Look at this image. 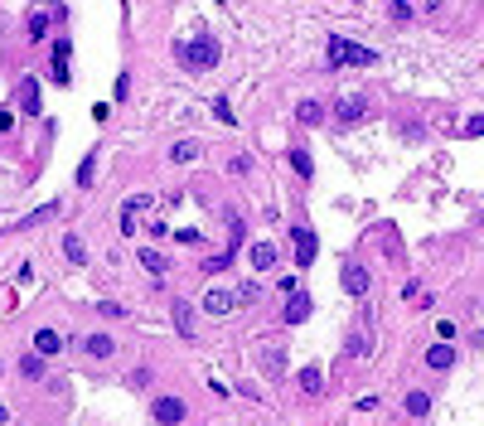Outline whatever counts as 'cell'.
<instances>
[{"mask_svg": "<svg viewBox=\"0 0 484 426\" xmlns=\"http://www.w3.org/2000/svg\"><path fill=\"white\" fill-rule=\"evenodd\" d=\"M93 180H97V155L88 150V155H83V165H78V189H93Z\"/></svg>", "mask_w": 484, "mask_h": 426, "instance_id": "cell-25", "label": "cell"}, {"mask_svg": "<svg viewBox=\"0 0 484 426\" xmlns=\"http://www.w3.org/2000/svg\"><path fill=\"white\" fill-rule=\"evenodd\" d=\"M218 39L213 34H194V39H180L175 44V58L189 68V73H208V68H218Z\"/></svg>", "mask_w": 484, "mask_h": 426, "instance_id": "cell-1", "label": "cell"}, {"mask_svg": "<svg viewBox=\"0 0 484 426\" xmlns=\"http://www.w3.org/2000/svg\"><path fill=\"white\" fill-rule=\"evenodd\" d=\"M44 34H49V15H44V10H39V15H34V19H29V39H44Z\"/></svg>", "mask_w": 484, "mask_h": 426, "instance_id": "cell-31", "label": "cell"}, {"mask_svg": "<svg viewBox=\"0 0 484 426\" xmlns=\"http://www.w3.org/2000/svg\"><path fill=\"white\" fill-rule=\"evenodd\" d=\"M364 116H368V102H364L359 93H344V97L334 102V121H339V126H359Z\"/></svg>", "mask_w": 484, "mask_h": 426, "instance_id": "cell-6", "label": "cell"}, {"mask_svg": "<svg viewBox=\"0 0 484 426\" xmlns=\"http://www.w3.org/2000/svg\"><path fill=\"white\" fill-rule=\"evenodd\" d=\"M276 257H281V252H276L272 242H257V247H252V267H257V271H272Z\"/></svg>", "mask_w": 484, "mask_h": 426, "instance_id": "cell-20", "label": "cell"}, {"mask_svg": "<svg viewBox=\"0 0 484 426\" xmlns=\"http://www.w3.org/2000/svg\"><path fill=\"white\" fill-rule=\"evenodd\" d=\"M19 378L44 383V354H39V349H34V354H19Z\"/></svg>", "mask_w": 484, "mask_h": 426, "instance_id": "cell-16", "label": "cell"}, {"mask_svg": "<svg viewBox=\"0 0 484 426\" xmlns=\"http://www.w3.org/2000/svg\"><path fill=\"white\" fill-rule=\"evenodd\" d=\"M203 310H208V315H228V310H237V291H228V286H213V291L203 296Z\"/></svg>", "mask_w": 484, "mask_h": 426, "instance_id": "cell-7", "label": "cell"}, {"mask_svg": "<svg viewBox=\"0 0 484 426\" xmlns=\"http://www.w3.org/2000/svg\"><path fill=\"white\" fill-rule=\"evenodd\" d=\"M339 286H344L354 301H364V296H368V286H373V276H368V267H364V262H344V271H339Z\"/></svg>", "mask_w": 484, "mask_h": 426, "instance_id": "cell-5", "label": "cell"}, {"mask_svg": "<svg viewBox=\"0 0 484 426\" xmlns=\"http://www.w3.org/2000/svg\"><path fill=\"white\" fill-rule=\"evenodd\" d=\"M325 54H329V68H339V63H349V68H373V63H378V54H373L368 44H354V39H344V34H329Z\"/></svg>", "mask_w": 484, "mask_h": 426, "instance_id": "cell-2", "label": "cell"}, {"mask_svg": "<svg viewBox=\"0 0 484 426\" xmlns=\"http://www.w3.org/2000/svg\"><path fill=\"white\" fill-rule=\"evenodd\" d=\"M97 315H107V320H121L126 310H121V306H111V301H102V306H97Z\"/></svg>", "mask_w": 484, "mask_h": 426, "instance_id": "cell-37", "label": "cell"}, {"mask_svg": "<svg viewBox=\"0 0 484 426\" xmlns=\"http://www.w3.org/2000/svg\"><path fill=\"white\" fill-rule=\"evenodd\" d=\"M150 204H155L150 194H131V199H126V209H121V213H146Z\"/></svg>", "mask_w": 484, "mask_h": 426, "instance_id": "cell-30", "label": "cell"}, {"mask_svg": "<svg viewBox=\"0 0 484 426\" xmlns=\"http://www.w3.org/2000/svg\"><path fill=\"white\" fill-rule=\"evenodd\" d=\"M68 54H73V44L58 39V44H54V58H49V78H54V83H68Z\"/></svg>", "mask_w": 484, "mask_h": 426, "instance_id": "cell-11", "label": "cell"}, {"mask_svg": "<svg viewBox=\"0 0 484 426\" xmlns=\"http://www.w3.org/2000/svg\"><path fill=\"white\" fill-rule=\"evenodd\" d=\"M131 388H150V368H136L131 373Z\"/></svg>", "mask_w": 484, "mask_h": 426, "instance_id": "cell-39", "label": "cell"}, {"mask_svg": "<svg viewBox=\"0 0 484 426\" xmlns=\"http://www.w3.org/2000/svg\"><path fill=\"white\" fill-rule=\"evenodd\" d=\"M262 363H267V378H286V354L276 344H262Z\"/></svg>", "mask_w": 484, "mask_h": 426, "instance_id": "cell-15", "label": "cell"}, {"mask_svg": "<svg viewBox=\"0 0 484 426\" xmlns=\"http://www.w3.org/2000/svg\"><path fill=\"white\" fill-rule=\"evenodd\" d=\"M170 315H175V329H180L185 339H194V334H198V329H194V306H189V301H180V296H175Z\"/></svg>", "mask_w": 484, "mask_h": 426, "instance_id": "cell-12", "label": "cell"}, {"mask_svg": "<svg viewBox=\"0 0 484 426\" xmlns=\"http://www.w3.org/2000/svg\"><path fill=\"white\" fill-rule=\"evenodd\" d=\"M233 291H237V306H262V301H267L262 281H242V286H233Z\"/></svg>", "mask_w": 484, "mask_h": 426, "instance_id": "cell-21", "label": "cell"}, {"mask_svg": "<svg viewBox=\"0 0 484 426\" xmlns=\"http://www.w3.org/2000/svg\"><path fill=\"white\" fill-rule=\"evenodd\" d=\"M39 5H54V0H39Z\"/></svg>", "mask_w": 484, "mask_h": 426, "instance_id": "cell-42", "label": "cell"}, {"mask_svg": "<svg viewBox=\"0 0 484 426\" xmlns=\"http://www.w3.org/2000/svg\"><path fill=\"white\" fill-rule=\"evenodd\" d=\"M290 170H295L300 180H315V160H310L305 145H290Z\"/></svg>", "mask_w": 484, "mask_h": 426, "instance_id": "cell-17", "label": "cell"}, {"mask_svg": "<svg viewBox=\"0 0 484 426\" xmlns=\"http://www.w3.org/2000/svg\"><path fill=\"white\" fill-rule=\"evenodd\" d=\"M281 315H286V324H305V320H310V296H305V286L286 296V310H281Z\"/></svg>", "mask_w": 484, "mask_h": 426, "instance_id": "cell-10", "label": "cell"}, {"mask_svg": "<svg viewBox=\"0 0 484 426\" xmlns=\"http://www.w3.org/2000/svg\"><path fill=\"white\" fill-rule=\"evenodd\" d=\"M325 116H329V106H325V102H315V97H305V102L295 106V121H300V126H320Z\"/></svg>", "mask_w": 484, "mask_h": 426, "instance_id": "cell-13", "label": "cell"}, {"mask_svg": "<svg viewBox=\"0 0 484 426\" xmlns=\"http://www.w3.org/2000/svg\"><path fill=\"white\" fill-rule=\"evenodd\" d=\"M290 247H295V267H310L315 257H320V237L310 232V223H290Z\"/></svg>", "mask_w": 484, "mask_h": 426, "instance_id": "cell-3", "label": "cell"}, {"mask_svg": "<svg viewBox=\"0 0 484 426\" xmlns=\"http://www.w3.org/2000/svg\"><path fill=\"white\" fill-rule=\"evenodd\" d=\"M0 426H10V407L5 402H0Z\"/></svg>", "mask_w": 484, "mask_h": 426, "instance_id": "cell-40", "label": "cell"}, {"mask_svg": "<svg viewBox=\"0 0 484 426\" xmlns=\"http://www.w3.org/2000/svg\"><path fill=\"white\" fill-rule=\"evenodd\" d=\"M392 19H397V24L416 19V5H412V0H392Z\"/></svg>", "mask_w": 484, "mask_h": 426, "instance_id": "cell-28", "label": "cell"}, {"mask_svg": "<svg viewBox=\"0 0 484 426\" xmlns=\"http://www.w3.org/2000/svg\"><path fill=\"white\" fill-rule=\"evenodd\" d=\"M141 267H146L150 276H165V271H170V257H165V252H150V247H146V252H141Z\"/></svg>", "mask_w": 484, "mask_h": 426, "instance_id": "cell-22", "label": "cell"}, {"mask_svg": "<svg viewBox=\"0 0 484 426\" xmlns=\"http://www.w3.org/2000/svg\"><path fill=\"white\" fill-rule=\"evenodd\" d=\"M126 93H131V73H116V102H126Z\"/></svg>", "mask_w": 484, "mask_h": 426, "instance_id": "cell-35", "label": "cell"}, {"mask_svg": "<svg viewBox=\"0 0 484 426\" xmlns=\"http://www.w3.org/2000/svg\"><path fill=\"white\" fill-rule=\"evenodd\" d=\"M213 116H218V121H223V126H233V106L223 102V97H213Z\"/></svg>", "mask_w": 484, "mask_h": 426, "instance_id": "cell-34", "label": "cell"}, {"mask_svg": "<svg viewBox=\"0 0 484 426\" xmlns=\"http://www.w3.org/2000/svg\"><path fill=\"white\" fill-rule=\"evenodd\" d=\"M63 344H68V339H63V334H58V329H39V334H34V349H39V354H44V358H49V354H58V349H63Z\"/></svg>", "mask_w": 484, "mask_h": 426, "instance_id": "cell-18", "label": "cell"}, {"mask_svg": "<svg viewBox=\"0 0 484 426\" xmlns=\"http://www.w3.org/2000/svg\"><path fill=\"white\" fill-rule=\"evenodd\" d=\"M465 136H484V111H480V116H470V121H465Z\"/></svg>", "mask_w": 484, "mask_h": 426, "instance_id": "cell-38", "label": "cell"}, {"mask_svg": "<svg viewBox=\"0 0 484 426\" xmlns=\"http://www.w3.org/2000/svg\"><path fill=\"white\" fill-rule=\"evenodd\" d=\"M83 354H88V358H107V354H111V334H107V329H93V334L83 339Z\"/></svg>", "mask_w": 484, "mask_h": 426, "instance_id": "cell-14", "label": "cell"}, {"mask_svg": "<svg viewBox=\"0 0 484 426\" xmlns=\"http://www.w3.org/2000/svg\"><path fill=\"white\" fill-rule=\"evenodd\" d=\"M150 417L160 426H185L189 422V402H185V397H155V402H150Z\"/></svg>", "mask_w": 484, "mask_h": 426, "instance_id": "cell-4", "label": "cell"}, {"mask_svg": "<svg viewBox=\"0 0 484 426\" xmlns=\"http://www.w3.org/2000/svg\"><path fill=\"white\" fill-rule=\"evenodd\" d=\"M455 334H460V329H455V320H436V339H446V344H451Z\"/></svg>", "mask_w": 484, "mask_h": 426, "instance_id": "cell-33", "label": "cell"}, {"mask_svg": "<svg viewBox=\"0 0 484 426\" xmlns=\"http://www.w3.org/2000/svg\"><path fill=\"white\" fill-rule=\"evenodd\" d=\"M300 393H310V397H320V393H325V373H320V363L300 368Z\"/></svg>", "mask_w": 484, "mask_h": 426, "instance_id": "cell-19", "label": "cell"}, {"mask_svg": "<svg viewBox=\"0 0 484 426\" xmlns=\"http://www.w3.org/2000/svg\"><path fill=\"white\" fill-rule=\"evenodd\" d=\"M228 170H233V175H247V170H252V160H247V155H233V160H228Z\"/></svg>", "mask_w": 484, "mask_h": 426, "instance_id": "cell-36", "label": "cell"}, {"mask_svg": "<svg viewBox=\"0 0 484 426\" xmlns=\"http://www.w3.org/2000/svg\"><path fill=\"white\" fill-rule=\"evenodd\" d=\"M402 407H407V417H416V422H421V417L431 412V397H426V393H407V402H402Z\"/></svg>", "mask_w": 484, "mask_h": 426, "instance_id": "cell-24", "label": "cell"}, {"mask_svg": "<svg viewBox=\"0 0 484 426\" xmlns=\"http://www.w3.org/2000/svg\"><path fill=\"white\" fill-rule=\"evenodd\" d=\"M194 155H198V141H180V145L170 150V160H180V165H185V160H194Z\"/></svg>", "mask_w": 484, "mask_h": 426, "instance_id": "cell-29", "label": "cell"}, {"mask_svg": "<svg viewBox=\"0 0 484 426\" xmlns=\"http://www.w3.org/2000/svg\"><path fill=\"white\" fill-rule=\"evenodd\" d=\"M0 373H5V363H0Z\"/></svg>", "mask_w": 484, "mask_h": 426, "instance_id": "cell-43", "label": "cell"}, {"mask_svg": "<svg viewBox=\"0 0 484 426\" xmlns=\"http://www.w3.org/2000/svg\"><path fill=\"white\" fill-rule=\"evenodd\" d=\"M426 368H431V373H446V368H455V344L436 339V344L426 349Z\"/></svg>", "mask_w": 484, "mask_h": 426, "instance_id": "cell-8", "label": "cell"}, {"mask_svg": "<svg viewBox=\"0 0 484 426\" xmlns=\"http://www.w3.org/2000/svg\"><path fill=\"white\" fill-rule=\"evenodd\" d=\"M233 257H237V252H218V257H203V271H208V276H218V271H228V267H233Z\"/></svg>", "mask_w": 484, "mask_h": 426, "instance_id": "cell-27", "label": "cell"}, {"mask_svg": "<svg viewBox=\"0 0 484 426\" xmlns=\"http://www.w3.org/2000/svg\"><path fill=\"white\" fill-rule=\"evenodd\" d=\"M54 213H58V204H44L39 213H29V218H24L19 228H34V223H44V218H54Z\"/></svg>", "mask_w": 484, "mask_h": 426, "instance_id": "cell-32", "label": "cell"}, {"mask_svg": "<svg viewBox=\"0 0 484 426\" xmlns=\"http://www.w3.org/2000/svg\"><path fill=\"white\" fill-rule=\"evenodd\" d=\"M15 97H19V111H24V116H39V111H44V102H39V83H34V78H19Z\"/></svg>", "mask_w": 484, "mask_h": 426, "instance_id": "cell-9", "label": "cell"}, {"mask_svg": "<svg viewBox=\"0 0 484 426\" xmlns=\"http://www.w3.org/2000/svg\"><path fill=\"white\" fill-rule=\"evenodd\" d=\"M63 257H68V262H88V247H83V237H78V232H68V237H63Z\"/></svg>", "mask_w": 484, "mask_h": 426, "instance_id": "cell-26", "label": "cell"}, {"mask_svg": "<svg viewBox=\"0 0 484 426\" xmlns=\"http://www.w3.org/2000/svg\"><path fill=\"white\" fill-rule=\"evenodd\" d=\"M368 349H373V339H368L364 329H354V334H349V344H344V354H349V358H364Z\"/></svg>", "mask_w": 484, "mask_h": 426, "instance_id": "cell-23", "label": "cell"}, {"mask_svg": "<svg viewBox=\"0 0 484 426\" xmlns=\"http://www.w3.org/2000/svg\"><path fill=\"white\" fill-rule=\"evenodd\" d=\"M441 5H446V0H426V10H441Z\"/></svg>", "mask_w": 484, "mask_h": 426, "instance_id": "cell-41", "label": "cell"}]
</instances>
